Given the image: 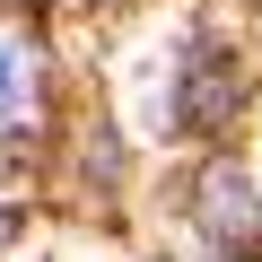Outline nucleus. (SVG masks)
I'll return each instance as SVG.
<instances>
[{"label":"nucleus","mask_w":262,"mask_h":262,"mask_svg":"<svg viewBox=\"0 0 262 262\" xmlns=\"http://www.w3.org/2000/svg\"><path fill=\"white\" fill-rule=\"evenodd\" d=\"M44 105V44L27 35V18H0V131H27Z\"/></svg>","instance_id":"1"},{"label":"nucleus","mask_w":262,"mask_h":262,"mask_svg":"<svg viewBox=\"0 0 262 262\" xmlns=\"http://www.w3.org/2000/svg\"><path fill=\"white\" fill-rule=\"evenodd\" d=\"M192 201H201V227H210V236H227V245H245V236L262 227L253 175H245L236 158H210V166H201V184H192Z\"/></svg>","instance_id":"2"},{"label":"nucleus","mask_w":262,"mask_h":262,"mask_svg":"<svg viewBox=\"0 0 262 262\" xmlns=\"http://www.w3.org/2000/svg\"><path fill=\"white\" fill-rule=\"evenodd\" d=\"M236 96H245V70H236L227 53H210V44H201V61H192V88L175 96V122H192V131H219V122L236 114Z\"/></svg>","instance_id":"3"},{"label":"nucleus","mask_w":262,"mask_h":262,"mask_svg":"<svg viewBox=\"0 0 262 262\" xmlns=\"http://www.w3.org/2000/svg\"><path fill=\"white\" fill-rule=\"evenodd\" d=\"M0 245H9V219H0Z\"/></svg>","instance_id":"4"},{"label":"nucleus","mask_w":262,"mask_h":262,"mask_svg":"<svg viewBox=\"0 0 262 262\" xmlns=\"http://www.w3.org/2000/svg\"><path fill=\"white\" fill-rule=\"evenodd\" d=\"M236 262H262V253H236Z\"/></svg>","instance_id":"5"}]
</instances>
